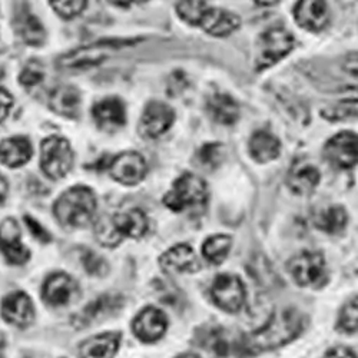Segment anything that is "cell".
I'll list each match as a JSON object with an SVG mask.
<instances>
[{
  "instance_id": "6da1fadb",
  "label": "cell",
  "mask_w": 358,
  "mask_h": 358,
  "mask_svg": "<svg viewBox=\"0 0 358 358\" xmlns=\"http://www.w3.org/2000/svg\"><path fill=\"white\" fill-rule=\"evenodd\" d=\"M303 328L304 318L300 311L292 308L277 311L259 330L243 340V348L250 352H261L282 347L298 337Z\"/></svg>"
},
{
  "instance_id": "7a4b0ae2",
  "label": "cell",
  "mask_w": 358,
  "mask_h": 358,
  "mask_svg": "<svg viewBox=\"0 0 358 358\" xmlns=\"http://www.w3.org/2000/svg\"><path fill=\"white\" fill-rule=\"evenodd\" d=\"M96 211V198L91 188L78 185L64 192L53 205L57 221L65 227L83 228L91 224Z\"/></svg>"
},
{
  "instance_id": "3957f363",
  "label": "cell",
  "mask_w": 358,
  "mask_h": 358,
  "mask_svg": "<svg viewBox=\"0 0 358 358\" xmlns=\"http://www.w3.org/2000/svg\"><path fill=\"white\" fill-rule=\"evenodd\" d=\"M208 184L201 176L185 172L178 179L172 188L165 194L164 203L173 213L203 210L208 202Z\"/></svg>"
},
{
  "instance_id": "277c9868",
  "label": "cell",
  "mask_w": 358,
  "mask_h": 358,
  "mask_svg": "<svg viewBox=\"0 0 358 358\" xmlns=\"http://www.w3.org/2000/svg\"><path fill=\"white\" fill-rule=\"evenodd\" d=\"M136 41L129 39H106L92 45L78 48L57 59V66L64 71H85L105 62L117 50L134 45Z\"/></svg>"
},
{
  "instance_id": "5b68a950",
  "label": "cell",
  "mask_w": 358,
  "mask_h": 358,
  "mask_svg": "<svg viewBox=\"0 0 358 358\" xmlns=\"http://www.w3.org/2000/svg\"><path fill=\"white\" fill-rule=\"evenodd\" d=\"M295 45L294 35L282 26H273L264 31L255 45V71L261 72L278 64Z\"/></svg>"
},
{
  "instance_id": "8992f818",
  "label": "cell",
  "mask_w": 358,
  "mask_h": 358,
  "mask_svg": "<svg viewBox=\"0 0 358 358\" xmlns=\"http://www.w3.org/2000/svg\"><path fill=\"white\" fill-rule=\"evenodd\" d=\"M73 166V151L68 139L62 136H49L41 145V168L50 178H65Z\"/></svg>"
},
{
  "instance_id": "52a82bcc",
  "label": "cell",
  "mask_w": 358,
  "mask_h": 358,
  "mask_svg": "<svg viewBox=\"0 0 358 358\" xmlns=\"http://www.w3.org/2000/svg\"><path fill=\"white\" fill-rule=\"evenodd\" d=\"M287 270L295 284L304 288H320L327 281V266L321 252L303 251L292 257Z\"/></svg>"
},
{
  "instance_id": "ba28073f",
  "label": "cell",
  "mask_w": 358,
  "mask_h": 358,
  "mask_svg": "<svg viewBox=\"0 0 358 358\" xmlns=\"http://www.w3.org/2000/svg\"><path fill=\"white\" fill-rule=\"evenodd\" d=\"M211 296L218 308L235 314L243 310L247 291L240 277L234 274H221L213 282Z\"/></svg>"
},
{
  "instance_id": "9c48e42d",
  "label": "cell",
  "mask_w": 358,
  "mask_h": 358,
  "mask_svg": "<svg viewBox=\"0 0 358 358\" xmlns=\"http://www.w3.org/2000/svg\"><path fill=\"white\" fill-rule=\"evenodd\" d=\"M324 158L337 169H351L357 165V135L345 131L328 139L324 146Z\"/></svg>"
},
{
  "instance_id": "30bf717a",
  "label": "cell",
  "mask_w": 358,
  "mask_h": 358,
  "mask_svg": "<svg viewBox=\"0 0 358 358\" xmlns=\"http://www.w3.org/2000/svg\"><path fill=\"white\" fill-rule=\"evenodd\" d=\"M175 122V110L165 102L152 101L145 106L141 116L139 132L148 139L164 135Z\"/></svg>"
},
{
  "instance_id": "8fae6325",
  "label": "cell",
  "mask_w": 358,
  "mask_h": 358,
  "mask_svg": "<svg viewBox=\"0 0 358 358\" xmlns=\"http://www.w3.org/2000/svg\"><path fill=\"white\" fill-rule=\"evenodd\" d=\"M146 162L138 152L129 151L117 155L110 162V175L116 182L134 187L138 185L146 175Z\"/></svg>"
},
{
  "instance_id": "7c38bea8",
  "label": "cell",
  "mask_w": 358,
  "mask_h": 358,
  "mask_svg": "<svg viewBox=\"0 0 358 358\" xmlns=\"http://www.w3.org/2000/svg\"><path fill=\"white\" fill-rule=\"evenodd\" d=\"M42 296L49 306L64 307L79 296V285L71 275L65 273H56L46 278Z\"/></svg>"
},
{
  "instance_id": "4fadbf2b",
  "label": "cell",
  "mask_w": 358,
  "mask_h": 358,
  "mask_svg": "<svg viewBox=\"0 0 358 358\" xmlns=\"http://www.w3.org/2000/svg\"><path fill=\"white\" fill-rule=\"evenodd\" d=\"M168 318L164 311L155 307L143 308L132 322L135 336L143 343H155L166 331Z\"/></svg>"
},
{
  "instance_id": "5bb4252c",
  "label": "cell",
  "mask_w": 358,
  "mask_h": 358,
  "mask_svg": "<svg viewBox=\"0 0 358 358\" xmlns=\"http://www.w3.org/2000/svg\"><path fill=\"white\" fill-rule=\"evenodd\" d=\"M0 252L12 265H23L31 258V252L20 241V228L13 218L0 224Z\"/></svg>"
},
{
  "instance_id": "9a60e30c",
  "label": "cell",
  "mask_w": 358,
  "mask_h": 358,
  "mask_svg": "<svg viewBox=\"0 0 358 358\" xmlns=\"http://www.w3.org/2000/svg\"><path fill=\"white\" fill-rule=\"evenodd\" d=\"M330 9L325 2L318 0H303L294 6V19L298 26L308 32H321L330 23Z\"/></svg>"
},
{
  "instance_id": "2e32d148",
  "label": "cell",
  "mask_w": 358,
  "mask_h": 358,
  "mask_svg": "<svg viewBox=\"0 0 358 358\" xmlns=\"http://www.w3.org/2000/svg\"><path fill=\"white\" fill-rule=\"evenodd\" d=\"M321 181V173L311 162L307 161H295L288 173H287V185L288 188L300 196L311 195Z\"/></svg>"
},
{
  "instance_id": "e0dca14e",
  "label": "cell",
  "mask_w": 358,
  "mask_h": 358,
  "mask_svg": "<svg viewBox=\"0 0 358 358\" xmlns=\"http://www.w3.org/2000/svg\"><path fill=\"white\" fill-rule=\"evenodd\" d=\"M203 31L217 38H225L241 26V19L234 12L221 8H208L198 24Z\"/></svg>"
},
{
  "instance_id": "ac0fdd59",
  "label": "cell",
  "mask_w": 358,
  "mask_h": 358,
  "mask_svg": "<svg viewBox=\"0 0 358 358\" xmlns=\"http://www.w3.org/2000/svg\"><path fill=\"white\" fill-rule=\"evenodd\" d=\"M161 268L168 273H196L201 268V262L188 244H178L164 252L159 258Z\"/></svg>"
},
{
  "instance_id": "d6986e66",
  "label": "cell",
  "mask_w": 358,
  "mask_h": 358,
  "mask_svg": "<svg viewBox=\"0 0 358 358\" xmlns=\"http://www.w3.org/2000/svg\"><path fill=\"white\" fill-rule=\"evenodd\" d=\"M2 317L20 328L31 325L35 320L34 303L24 292L9 294L2 301Z\"/></svg>"
},
{
  "instance_id": "ffe728a7",
  "label": "cell",
  "mask_w": 358,
  "mask_h": 358,
  "mask_svg": "<svg viewBox=\"0 0 358 358\" xmlns=\"http://www.w3.org/2000/svg\"><path fill=\"white\" fill-rule=\"evenodd\" d=\"M92 116L96 125L105 131H115L127 124L125 105L117 98H106L95 103Z\"/></svg>"
},
{
  "instance_id": "44dd1931",
  "label": "cell",
  "mask_w": 358,
  "mask_h": 358,
  "mask_svg": "<svg viewBox=\"0 0 358 358\" xmlns=\"http://www.w3.org/2000/svg\"><path fill=\"white\" fill-rule=\"evenodd\" d=\"M110 220L113 229L121 241L124 238H135V240H138V238H142L146 234L149 228L146 215L138 208L110 215Z\"/></svg>"
},
{
  "instance_id": "7402d4cb",
  "label": "cell",
  "mask_w": 358,
  "mask_h": 358,
  "mask_svg": "<svg viewBox=\"0 0 358 358\" xmlns=\"http://www.w3.org/2000/svg\"><path fill=\"white\" fill-rule=\"evenodd\" d=\"M206 113L220 125H234L240 119V106L225 92H214L206 99Z\"/></svg>"
},
{
  "instance_id": "603a6c76",
  "label": "cell",
  "mask_w": 358,
  "mask_h": 358,
  "mask_svg": "<svg viewBox=\"0 0 358 358\" xmlns=\"http://www.w3.org/2000/svg\"><path fill=\"white\" fill-rule=\"evenodd\" d=\"M248 149L254 161L258 164H268L280 157L281 142L271 132L257 131L248 142Z\"/></svg>"
},
{
  "instance_id": "cb8c5ba5",
  "label": "cell",
  "mask_w": 358,
  "mask_h": 358,
  "mask_svg": "<svg viewBox=\"0 0 358 358\" xmlns=\"http://www.w3.org/2000/svg\"><path fill=\"white\" fill-rule=\"evenodd\" d=\"M82 98L75 86L62 85L56 87L49 96L50 109L65 117H76L80 113Z\"/></svg>"
},
{
  "instance_id": "d4e9b609",
  "label": "cell",
  "mask_w": 358,
  "mask_h": 358,
  "mask_svg": "<svg viewBox=\"0 0 358 358\" xmlns=\"http://www.w3.org/2000/svg\"><path fill=\"white\" fill-rule=\"evenodd\" d=\"M119 343H121L119 333L98 334L80 344V358H113L117 352Z\"/></svg>"
},
{
  "instance_id": "484cf974",
  "label": "cell",
  "mask_w": 358,
  "mask_h": 358,
  "mask_svg": "<svg viewBox=\"0 0 358 358\" xmlns=\"http://www.w3.org/2000/svg\"><path fill=\"white\" fill-rule=\"evenodd\" d=\"M32 158V145L24 136H13L0 142V162L9 168L24 165Z\"/></svg>"
},
{
  "instance_id": "4316f807",
  "label": "cell",
  "mask_w": 358,
  "mask_h": 358,
  "mask_svg": "<svg viewBox=\"0 0 358 358\" xmlns=\"http://www.w3.org/2000/svg\"><path fill=\"white\" fill-rule=\"evenodd\" d=\"M314 225L325 234L336 235L345 229L348 224V215L345 208L341 205H328L320 208L313 217Z\"/></svg>"
},
{
  "instance_id": "83f0119b",
  "label": "cell",
  "mask_w": 358,
  "mask_h": 358,
  "mask_svg": "<svg viewBox=\"0 0 358 358\" xmlns=\"http://www.w3.org/2000/svg\"><path fill=\"white\" fill-rule=\"evenodd\" d=\"M16 29L20 38L31 46H41L46 39V32L39 19L27 10L26 6L16 16Z\"/></svg>"
},
{
  "instance_id": "f1b7e54d",
  "label": "cell",
  "mask_w": 358,
  "mask_h": 358,
  "mask_svg": "<svg viewBox=\"0 0 358 358\" xmlns=\"http://www.w3.org/2000/svg\"><path fill=\"white\" fill-rule=\"evenodd\" d=\"M122 306V300L119 296H110V295H105L98 298L96 301L89 304L82 313L80 315H78L75 318V325L76 327H86L91 325V322L101 320L109 314H112L113 311L119 310Z\"/></svg>"
},
{
  "instance_id": "f546056e",
  "label": "cell",
  "mask_w": 358,
  "mask_h": 358,
  "mask_svg": "<svg viewBox=\"0 0 358 358\" xmlns=\"http://www.w3.org/2000/svg\"><path fill=\"white\" fill-rule=\"evenodd\" d=\"M231 245H232L231 236L222 235V234L213 235L208 238V240H205L202 245V254L210 264L221 265L227 259L231 251Z\"/></svg>"
},
{
  "instance_id": "4dcf8cb0",
  "label": "cell",
  "mask_w": 358,
  "mask_h": 358,
  "mask_svg": "<svg viewBox=\"0 0 358 358\" xmlns=\"http://www.w3.org/2000/svg\"><path fill=\"white\" fill-rule=\"evenodd\" d=\"M225 159V148L222 143H205L196 152V165L203 171H214Z\"/></svg>"
},
{
  "instance_id": "1f68e13d",
  "label": "cell",
  "mask_w": 358,
  "mask_h": 358,
  "mask_svg": "<svg viewBox=\"0 0 358 358\" xmlns=\"http://www.w3.org/2000/svg\"><path fill=\"white\" fill-rule=\"evenodd\" d=\"M231 334H228L222 328H215V330L210 331L206 334V347L215 351L217 355L225 357L228 354H231L234 350L243 348V343L238 344L235 340H232L229 337ZM244 350V348H243Z\"/></svg>"
},
{
  "instance_id": "d6a6232c",
  "label": "cell",
  "mask_w": 358,
  "mask_h": 358,
  "mask_svg": "<svg viewBox=\"0 0 358 358\" xmlns=\"http://www.w3.org/2000/svg\"><path fill=\"white\" fill-rule=\"evenodd\" d=\"M210 8L206 2H195V0H188V2H178L175 9L178 16L185 23L191 26H198L205 10Z\"/></svg>"
},
{
  "instance_id": "836d02e7",
  "label": "cell",
  "mask_w": 358,
  "mask_h": 358,
  "mask_svg": "<svg viewBox=\"0 0 358 358\" xmlns=\"http://www.w3.org/2000/svg\"><path fill=\"white\" fill-rule=\"evenodd\" d=\"M338 330L345 334L357 333V296L350 300L341 310L337 321Z\"/></svg>"
},
{
  "instance_id": "e575fe53",
  "label": "cell",
  "mask_w": 358,
  "mask_h": 358,
  "mask_svg": "<svg viewBox=\"0 0 358 358\" xmlns=\"http://www.w3.org/2000/svg\"><path fill=\"white\" fill-rule=\"evenodd\" d=\"M49 3L55 12L64 19H72L80 15L87 6V2H85V0H72V2H64V0H57L56 2V0H52Z\"/></svg>"
},
{
  "instance_id": "d590c367",
  "label": "cell",
  "mask_w": 358,
  "mask_h": 358,
  "mask_svg": "<svg viewBox=\"0 0 358 358\" xmlns=\"http://www.w3.org/2000/svg\"><path fill=\"white\" fill-rule=\"evenodd\" d=\"M43 79H45V71H43V66L38 61H31V62H29L23 68V71H22V73L19 76L20 83L24 85V86H36Z\"/></svg>"
},
{
  "instance_id": "8d00e7d4",
  "label": "cell",
  "mask_w": 358,
  "mask_h": 358,
  "mask_svg": "<svg viewBox=\"0 0 358 358\" xmlns=\"http://www.w3.org/2000/svg\"><path fill=\"white\" fill-rule=\"evenodd\" d=\"M82 262L85 265V270L96 277H103L108 273V264L103 258H101L98 254L92 251H86L85 255L82 257Z\"/></svg>"
},
{
  "instance_id": "74e56055",
  "label": "cell",
  "mask_w": 358,
  "mask_h": 358,
  "mask_svg": "<svg viewBox=\"0 0 358 358\" xmlns=\"http://www.w3.org/2000/svg\"><path fill=\"white\" fill-rule=\"evenodd\" d=\"M24 222H26L27 228L31 229L32 235H34L35 238H38L39 241H42V243H49V241H50L49 232H48L36 220H34V218H31V217H24Z\"/></svg>"
},
{
  "instance_id": "f35d334b",
  "label": "cell",
  "mask_w": 358,
  "mask_h": 358,
  "mask_svg": "<svg viewBox=\"0 0 358 358\" xmlns=\"http://www.w3.org/2000/svg\"><path fill=\"white\" fill-rule=\"evenodd\" d=\"M13 106V98L5 89H0V122L5 121V117L9 115Z\"/></svg>"
},
{
  "instance_id": "ab89813d",
  "label": "cell",
  "mask_w": 358,
  "mask_h": 358,
  "mask_svg": "<svg viewBox=\"0 0 358 358\" xmlns=\"http://www.w3.org/2000/svg\"><path fill=\"white\" fill-rule=\"evenodd\" d=\"M322 358H355V354L351 348L334 347L331 350H328Z\"/></svg>"
},
{
  "instance_id": "60d3db41",
  "label": "cell",
  "mask_w": 358,
  "mask_h": 358,
  "mask_svg": "<svg viewBox=\"0 0 358 358\" xmlns=\"http://www.w3.org/2000/svg\"><path fill=\"white\" fill-rule=\"evenodd\" d=\"M6 194H8V182H6V179L0 175V203L5 201Z\"/></svg>"
},
{
  "instance_id": "b9f144b4",
  "label": "cell",
  "mask_w": 358,
  "mask_h": 358,
  "mask_svg": "<svg viewBox=\"0 0 358 358\" xmlns=\"http://www.w3.org/2000/svg\"><path fill=\"white\" fill-rule=\"evenodd\" d=\"M176 358H199V357L195 355V354H192V352H187V354H182V355L176 357Z\"/></svg>"
}]
</instances>
